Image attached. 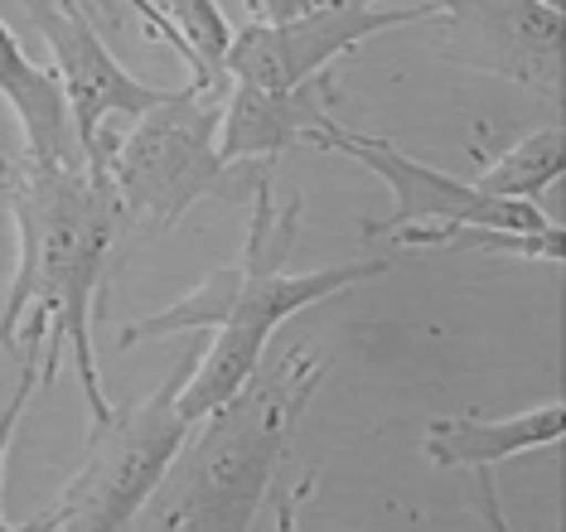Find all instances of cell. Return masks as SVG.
Instances as JSON below:
<instances>
[{
  "label": "cell",
  "instance_id": "6da1fadb",
  "mask_svg": "<svg viewBox=\"0 0 566 532\" xmlns=\"http://www.w3.org/2000/svg\"><path fill=\"white\" fill-rule=\"evenodd\" d=\"M301 218H305V199L286 204L281 213L272 209V165H262L252 179V223L238 262L213 267V277L195 285L185 301L122 330L117 348H136L140 340H165V334H185V330H209V344L195 354V368L179 387V411L189 421L209 417L218 401H228L262 368L266 340L291 315L329 301V295H344L358 281L397 271V262H388V257L319 267V271H286Z\"/></svg>",
  "mask_w": 566,
  "mask_h": 532
},
{
  "label": "cell",
  "instance_id": "7a4b0ae2",
  "mask_svg": "<svg viewBox=\"0 0 566 532\" xmlns=\"http://www.w3.org/2000/svg\"><path fill=\"white\" fill-rule=\"evenodd\" d=\"M15 218V277L0 310V358L15 344L24 315H40L44 334V383L59 378L63 354H73L93 426L107 421L112 401L102 393L97 348H93V301L107 281L112 252L122 242V204L107 170L97 165H20L6 189Z\"/></svg>",
  "mask_w": 566,
  "mask_h": 532
},
{
  "label": "cell",
  "instance_id": "3957f363",
  "mask_svg": "<svg viewBox=\"0 0 566 532\" xmlns=\"http://www.w3.org/2000/svg\"><path fill=\"white\" fill-rule=\"evenodd\" d=\"M325 373L329 363L305 348H291L266 373L256 368L233 397L195 421L136 523L170 532H248Z\"/></svg>",
  "mask_w": 566,
  "mask_h": 532
},
{
  "label": "cell",
  "instance_id": "277c9868",
  "mask_svg": "<svg viewBox=\"0 0 566 532\" xmlns=\"http://www.w3.org/2000/svg\"><path fill=\"white\" fill-rule=\"evenodd\" d=\"M228 83L170 87V97L126 132L107 155V179L122 204V238L150 242L156 232L179 223L203 194H223L233 179L218 155Z\"/></svg>",
  "mask_w": 566,
  "mask_h": 532
},
{
  "label": "cell",
  "instance_id": "5b68a950",
  "mask_svg": "<svg viewBox=\"0 0 566 532\" xmlns=\"http://www.w3.org/2000/svg\"><path fill=\"white\" fill-rule=\"evenodd\" d=\"M195 354L179 358L150 397H140L136 407L112 411L107 421H97L93 446L78 465V474L63 484L54 509L44 518H30V532H117L132 528L136 513L146 509V499L160 489L165 470L175 465L179 446L189 440L195 421L179 411V387H185Z\"/></svg>",
  "mask_w": 566,
  "mask_h": 532
},
{
  "label": "cell",
  "instance_id": "8992f818",
  "mask_svg": "<svg viewBox=\"0 0 566 532\" xmlns=\"http://www.w3.org/2000/svg\"><path fill=\"white\" fill-rule=\"evenodd\" d=\"M441 0H311L291 20H252L233 30L223 54V73L252 87H295L319 77L339 54L358 49L373 34L402 30V24H436Z\"/></svg>",
  "mask_w": 566,
  "mask_h": 532
},
{
  "label": "cell",
  "instance_id": "52a82bcc",
  "mask_svg": "<svg viewBox=\"0 0 566 532\" xmlns=\"http://www.w3.org/2000/svg\"><path fill=\"white\" fill-rule=\"evenodd\" d=\"M311 146L319 150H339L358 160L364 170H373L392 194V213L388 218H368L364 232L368 238H392L402 228H421V223H450V228H504V232H547L557 228V218H547L533 199H504V194H484L465 185V179L436 170V165H421L402 155L392 140L382 136H364L339 126V116H325V122L311 132Z\"/></svg>",
  "mask_w": 566,
  "mask_h": 532
},
{
  "label": "cell",
  "instance_id": "ba28073f",
  "mask_svg": "<svg viewBox=\"0 0 566 532\" xmlns=\"http://www.w3.org/2000/svg\"><path fill=\"white\" fill-rule=\"evenodd\" d=\"M30 24L44 34L49 54H54V73L63 83V102L73 116V136L87 165L107 170V155L117 146V136L107 132L112 122L126 116H146L170 97V87H156L146 77H136L126 63L107 49V39L93 20L78 10V0H20Z\"/></svg>",
  "mask_w": 566,
  "mask_h": 532
},
{
  "label": "cell",
  "instance_id": "9c48e42d",
  "mask_svg": "<svg viewBox=\"0 0 566 532\" xmlns=\"http://www.w3.org/2000/svg\"><path fill=\"white\" fill-rule=\"evenodd\" d=\"M436 24H446V59L562 97V10L543 0H441Z\"/></svg>",
  "mask_w": 566,
  "mask_h": 532
},
{
  "label": "cell",
  "instance_id": "30bf717a",
  "mask_svg": "<svg viewBox=\"0 0 566 532\" xmlns=\"http://www.w3.org/2000/svg\"><path fill=\"white\" fill-rule=\"evenodd\" d=\"M334 83L325 73L295 87H252L228 83L223 126H218V155L223 165H276L291 146H311V132L334 112Z\"/></svg>",
  "mask_w": 566,
  "mask_h": 532
},
{
  "label": "cell",
  "instance_id": "8fae6325",
  "mask_svg": "<svg viewBox=\"0 0 566 532\" xmlns=\"http://www.w3.org/2000/svg\"><path fill=\"white\" fill-rule=\"evenodd\" d=\"M566 431V407L557 397L543 401V407H527L518 417L504 421H484V417H436L427 426V450L431 465L441 470H474L480 474V499H484V518L494 528H504V513L494 503V465H504L513 456H527V450L557 446Z\"/></svg>",
  "mask_w": 566,
  "mask_h": 532
},
{
  "label": "cell",
  "instance_id": "7c38bea8",
  "mask_svg": "<svg viewBox=\"0 0 566 532\" xmlns=\"http://www.w3.org/2000/svg\"><path fill=\"white\" fill-rule=\"evenodd\" d=\"M0 97L20 116L30 165H83L59 73L40 69V63L24 54V44L6 20H0Z\"/></svg>",
  "mask_w": 566,
  "mask_h": 532
},
{
  "label": "cell",
  "instance_id": "4fadbf2b",
  "mask_svg": "<svg viewBox=\"0 0 566 532\" xmlns=\"http://www.w3.org/2000/svg\"><path fill=\"white\" fill-rule=\"evenodd\" d=\"M566 170V132H562V116H552L547 126H537L533 136L513 140V146L499 155L494 165H484L480 175L470 179L474 189L484 194H504V199H533L547 194Z\"/></svg>",
  "mask_w": 566,
  "mask_h": 532
},
{
  "label": "cell",
  "instance_id": "5bb4252c",
  "mask_svg": "<svg viewBox=\"0 0 566 532\" xmlns=\"http://www.w3.org/2000/svg\"><path fill=\"white\" fill-rule=\"evenodd\" d=\"M392 242H411V248H436V252H504V257H527V262H547L552 271H562V262H566V232H562V223L547 228V232L421 223V228L392 232Z\"/></svg>",
  "mask_w": 566,
  "mask_h": 532
},
{
  "label": "cell",
  "instance_id": "9a60e30c",
  "mask_svg": "<svg viewBox=\"0 0 566 532\" xmlns=\"http://www.w3.org/2000/svg\"><path fill=\"white\" fill-rule=\"evenodd\" d=\"M156 6L165 10V20L185 34L199 73L213 77V83H233V77L223 73V54H228V44H233V24L223 20L218 0H156Z\"/></svg>",
  "mask_w": 566,
  "mask_h": 532
},
{
  "label": "cell",
  "instance_id": "2e32d148",
  "mask_svg": "<svg viewBox=\"0 0 566 532\" xmlns=\"http://www.w3.org/2000/svg\"><path fill=\"white\" fill-rule=\"evenodd\" d=\"M44 334L49 324L40 315H24L15 344H20V378H15V393H10L6 411H0V489H6V456H10V440H15V426L24 417V407H30V397L44 387ZM24 523H15V518H6V509H0V532H15Z\"/></svg>",
  "mask_w": 566,
  "mask_h": 532
},
{
  "label": "cell",
  "instance_id": "e0dca14e",
  "mask_svg": "<svg viewBox=\"0 0 566 532\" xmlns=\"http://www.w3.org/2000/svg\"><path fill=\"white\" fill-rule=\"evenodd\" d=\"M252 6V20H266V24H276V20H291V15H301L311 0H248Z\"/></svg>",
  "mask_w": 566,
  "mask_h": 532
},
{
  "label": "cell",
  "instance_id": "ac0fdd59",
  "mask_svg": "<svg viewBox=\"0 0 566 532\" xmlns=\"http://www.w3.org/2000/svg\"><path fill=\"white\" fill-rule=\"evenodd\" d=\"M15 175H20V165L10 160V155H0V194H6L10 185H15Z\"/></svg>",
  "mask_w": 566,
  "mask_h": 532
}]
</instances>
